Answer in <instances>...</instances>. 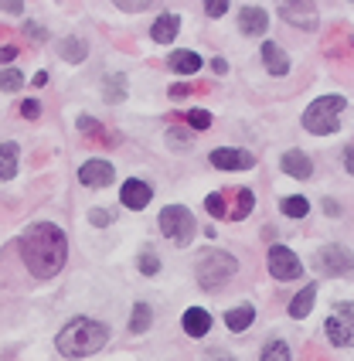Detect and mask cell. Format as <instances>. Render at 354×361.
Returning a JSON list of instances; mask_svg holds the SVG:
<instances>
[{"label":"cell","mask_w":354,"mask_h":361,"mask_svg":"<svg viewBox=\"0 0 354 361\" xmlns=\"http://www.w3.org/2000/svg\"><path fill=\"white\" fill-rule=\"evenodd\" d=\"M65 256H68L65 232L51 221H38L20 235V259L38 280H51L65 266Z\"/></svg>","instance_id":"6da1fadb"},{"label":"cell","mask_w":354,"mask_h":361,"mask_svg":"<svg viewBox=\"0 0 354 361\" xmlns=\"http://www.w3.org/2000/svg\"><path fill=\"white\" fill-rule=\"evenodd\" d=\"M106 341H109L106 324L92 321V317H75L61 327V334L55 338V348L65 358H85V355H96Z\"/></svg>","instance_id":"7a4b0ae2"},{"label":"cell","mask_w":354,"mask_h":361,"mask_svg":"<svg viewBox=\"0 0 354 361\" xmlns=\"http://www.w3.org/2000/svg\"><path fill=\"white\" fill-rule=\"evenodd\" d=\"M236 269H238L236 256H228V252H221V249H208V252H201V259H197V283H201V290L215 293V290H221L225 283L236 276Z\"/></svg>","instance_id":"3957f363"},{"label":"cell","mask_w":354,"mask_h":361,"mask_svg":"<svg viewBox=\"0 0 354 361\" xmlns=\"http://www.w3.org/2000/svg\"><path fill=\"white\" fill-rule=\"evenodd\" d=\"M348 102L344 96H320L307 106V113H303V126L317 133V137H327V133H337V123H341V109H344Z\"/></svg>","instance_id":"277c9868"},{"label":"cell","mask_w":354,"mask_h":361,"mask_svg":"<svg viewBox=\"0 0 354 361\" xmlns=\"http://www.w3.org/2000/svg\"><path fill=\"white\" fill-rule=\"evenodd\" d=\"M160 232L174 242V245H188V242L195 239L197 221L184 204H167V208L160 212Z\"/></svg>","instance_id":"5b68a950"},{"label":"cell","mask_w":354,"mask_h":361,"mask_svg":"<svg viewBox=\"0 0 354 361\" xmlns=\"http://www.w3.org/2000/svg\"><path fill=\"white\" fill-rule=\"evenodd\" d=\"M324 331H327V341L334 348H354V300L337 303L327 324H324Z\"/></svg>","instance_id":"8992f818"},{"label":"cell","mask_w":354,"mask_h":361,"mask_svg":"<svg viewBox=\"0 0 354 361\" xmlns=\"http://www.w3.org/2000/svg\"><path fill=\"white\" fill-rule=\"evenodd\" d=\"M269 273H273L276 280L290 283V280H296V276L303 273V262H300V256H296L293 249H286V245H273V249H269Z\"/></svg>","instance_id":"52a82bcc"},{"label":"cell","mask_w":354,"mask_h":361,"mask_svg":"<svg viewBox=\"0 0 354 361\" xmlns=\"http://www.w3.org/2000/svg\"><path fill=\"white\" fill-rule=\"evenodd\" d=\"M317 266H320L324 273H331V276H348L354 269V256L344 245H324V249L317 252Z\"/></svg>","instance_id":"ba28073f"},{"label":"cell","mask_w":354,"mask_h":361,"mask_svg":"<svg viewBox=\"0 0 354 361\" xmlns=\"http://www.w3.org/2000/svg\"><path fill=\"white\" fill-rule=\"evenodd\" d=\"M279 14L290 20L293 27H303V31H314L317 27L314 0H279Z\"/></svg>","instance_id":"9c48e42d"},{"label":"cell","mask_w":354,"mask_h":361,"mask_svg":"<svg viewBox=\"0 0 354 361\" xmlns=\"http://www.w3.org/2000/svg\"><path fill=\"white\" fill-rule=\"evenodd\" d=\"M212 164L218 171H252L256 167V157L249 150H236V147H218L212 150Z\"/></svg>","instance_id":"30bf717a"},{"label":"cell","mask_w":354,"mask_h":361,"mask_svg":"<svg viewBox=\"0 0 354 361\" xmlns=\"http://www.w3.org/2000/svg\"><path fill=\"white\" fill-rule=\"evenodd\" d=\"M113 178H116V171H113V164L109 161H85L79 167V180L85 184V188H109L113 184Z\"/></svg>","instance_id":"8fae6325"},{"label":"cell","mask_w":354,"mask_h":361,"mask_svg":"<svg viewBox=\"0 0 354 361\" xmlns=\"http://www.w3.org/2000/svg\"><path fill=\"white\" fill-rule=\"evenodd\" d=\"M150 198H154V188H150L147 180H140V178L123 180V188H119V201H123L126 208H133V212L147 208V204H150Z\"/></svg>","instance_id":"7c38bea8"},{"label":"cell","mask_w":354,"mask_h":361,"mask_svg":"<svg viewBox=\"0 0 354 361\" xmlns=\"http://www.w3.org/2000/svg\"><path fill=\"white\" fill-rule=\"evenodd\" d=\"M279 167H283V174L300 178V180H307L314 174V164H310V157H307L303 150H286V154L279 157Z\"/></svg>","instance_id":"4fadbf2b"},{"label":"cell","mask_w":354,"mask_h":361,"mask_svg":"<svg viewBox=\"0 0 354 361\" xmlns=\"http://www.w3.org/2000/svg\"><path fill=\"white\" fill-rule=\"evenodd\" d=\"M238 27H242V35H266V27H269V14H266L262 7H242V14H238Z\"/></svg>","instance_id":"5bb4252c"},{"label":"cell","mask_w":354,"mask_h":361,"mask_svg":"<svg viewBox=\"0 0 354 361\" xmlns=\"http://www.w3.org/2000/svg\"><path fill=\"white\" fill-rule=\"evenodd\" d=\"M184 334H191V338H205L208 334V327H212V314L208 310H201V307H191V310H184Z\"/></svg>","instance_id":"9a60e30c"},{"label":"cell","mask_w":354,"mask_h":361,"mask_svg":"<svg viewBox=\"0 0 354 361\" xmlns=\"http://www.w3.org/2000/svg\"><path fill=\"white\" fill-rule=\"evenodd\" d=\"M262 61H266V72H269V75H286V72H290L286 51H283L279 44H273V41L262 44Z\"/></svg>","instance_id":"2e32d148"},{"label":"cell","mask_w":354,"mask_h":361,"mask_svg":"<svg viewBox=\"0 0 354 361\" xmlns=\"http://www.w3.org/2000/svg\"><path fill=\"white\" fill-rule=\"evenodd\" d=\"M177 31H181V18L177 14H160L154 20V27H150V38L157 41V44H171L177 38Z\"/></svg>","instance_id":"e0dca14e"},{"label":"cell","mask_w":354,"mask_h":361,"mask_svg":"<svg viewBox=\"0 0 354 361\" xmlns=\"http://www.w3.org/2000/svg\"><path fill=\"white\" fill-rule=\"evenodd\" d=\"M314 303H317V286L310 283V286H303V290L296 293L293 300H290V317H293V321H303V317H310Z\"/></svg>","instance_id":"ac0fdd59"},{"label":"cell","mask_w":354,"mask_h":361,"mask_svg":"<svg viewBox=\"0 0 354 361\" xmlns=\"http://www.w3.org/2000/svg\"><path fill=\"white\" fill-rule=\"evenodd\" d=\"M252 321H256L252 303H242V307H236V310H228V314H225V324H228V331H232V334H242Z\"/></svg>","instance_id":"d6986e66"},{"label":"cell","mask_w":354,"mask_h":361,"mask_svg":"<svg viewBox=\"0 0 354 361\" xmlns=\"http://www.w3.org/2000/svg\"><path fill=\"white\" fill-rule=\"evenodd\" d=\"M18 143H0V180H11L18 174Z\"/></svg>","instance_id":"ffe728a7"},{"label":"cell","mask_w":354,"mask_h":361,"mask_svg":"<svg viewBox=\"0 0 354 361\" xmlns=\"http://www.w3.org/2000/svg\"><path fill=\"white\" fill-rule=\"evenodd\" d=\"M171 68L181 72V75H195L197 68H201V55L197 51H174L171 55Z\"/></svg>","instance_id":"44dd1931"},{"label":"cell","mask_w":354,"mask_h":361,"mask_svg":"<svg viewBox=\"0 0 354 361\" xmlns=\"http://www.w3.org/2000/svg\"><path fill=\"white\" fill-rule=\"evenodd\" d=\"M252 204H256V195H252L249 188H238V195H236V212H232V219H236V221L249 219V215H252Z\"/></svg>","instance_id":"7402d4cb"},{"label":"cell","mask_w":354,"mask_h":361,"mask_svg":"<svg viewBox=\"0 0 354 361\" xmlns=\"http://www.w3.org/2000/svg\"><path fill=\"white\" fill-rule=\"evenodd\" d=\"M85 41L82 38H65V44H61V59L72 61V65H79V61H85Z\"/></svg>","instance_id":"603a6c76"},{"label":"cell","mask_w":354,"mask_h":361,"mask_svg":"<svg viewBox=\"0 0 354 361\" xmlns=\"http://www.w3.org/2000/svg\"><path fill=\"white\" fill-rule=\"evenodd\" d=\"M283 215H290V219H307V215H310V201L303 198V195L283 198Z\"/></svg>","instance_id":"cb8c5ba5"},{"label":"cell","mask_w":354,"mask_h":361,"mask_svg":"<svg viewBox=\"0 0 354 361\" xmlns=\"http://www.w3.org/2000/svg\"><path fill=\"white\" fill-rule=\"evenodd\" d=\"M150 321H154V310H150L147 303H137V307H133V317H130V331H133V334H143V331L150 327Z\"/></svg>","instance_id":"d4e9b609"},{"label":"cell","mask_w":354,"mask_h":361,"mask_svg":"<svg viewBox=\"0 0 354 361\" xmlns=\"http://www.w3.org/2000/svg\"><path fill=\"white\" fill-rule=\"evenodd\" d=\"M126 99V79L123 75H106V102Z\"/></svg>","instance_id":"484cf974"},{"label":"cell","mask_w":354,"mask_h":361,"mask_svg":"<svg viewBox=\"0 0 354 361\" xmlns=\"http://www.w3.org/2000/svg\"><path fill=\"white\" fill-rule=\"evenodd\" d=\"M259 361H290V348H286V341H279V338H276V341H269Z\"/></svg>","instance_id":"4316f807"},{"label":"cell","mask_w":354,"mask_h":361,"mask_svg":"<svg viewBox=\"0 0 354 361\" xmlns=\"http://www.w3.org/2000/svg\"><path fill=\"white\" fill-rule=\"evenodd\" d=\"M20 85H24V75L18 68H0V89L4 92H18Z\"/></svg>","instance_id":"83f0119b"},{"label":"cell","mask_w":354,"mask_h":361,"mask_svg":"<svg viewBox=\"0 0 354 361\" xmlns=\"http://www.w3.org/2000/svg\"><path fill=\"white\" fill-rule=\"evenodd\" d=\"M140 273H143V276H157L160 273L157 252H143V256H140Z\"/></svg>","instance_id":"f1b7e54d"},{"label":"cell","mask_w":354,"mask_h":361,"mask_svg":"<svg viewBox=\"0 0 354 361\" xmlns=\"http://www.w3.org/2000/svg\"><path fill=\"white\" fill-rule=\"evenodd\" d=\"M188 123H191L195 130H208V126H212V113H208V109H191V113H188Z\"/></svg>","instance_id":"f546056e"},{"label":"cell","mask_w":354,"mask_h":361,"mask_svg":"<svg viewBox=\"0 0 354 361\" xmlns=\"http://www.w3.org/2000/svg\"><path fill=\"white\" fill-rule=\"evenodd\" d=\"M205 208H208V212H212L215 219H228V215H225V198H221V195H208Z\"/></svg>","instance_id":"4dcf8cb0"},{"label":"cell","mask_w":354,"mask_h":361,"mask_svg":"<svg viewBox=\"0 0 354 361\" xmlns=\"http://www.w3.org/2000/svg\"><path fill=\"white\" fill-rule=\"evenodd\" d=\"M20 116H24V120H38L41 116V102L38 99H24L20 102Z\"/></svg>","instance_id":"1f68e13d"},{"label":"cell","mask_w":354,"mask_h":361,"mask_svg":"<svg viewBox=\"0 0 354 361\" xmlns=\"http://www.w3.org/2000/svg\"><path fill=\"white\" fill-rule=\"evenodd\" d=\"M205 11H208V18H221L228 11V0H205Z\"/></svg>","instance_id":"d6a6232c"},{"label":"cell","mask_w":354,"mask_h":361,"mask_svg":"<svg viewBox=\"0 0 354 361\" xmlns=\"http://www.w3.org/2000/svg\"><path fill=\"white\" fill-rule=\"evenodd\" d=\"M79 130H85V133H102V123L92 120V116H79Z\"/></svg>","instance_id":"836d02e7"},{"label":"cell","mask_w":354,"mask_h":361,"mask_svg":"<svg viewBox=\"0 0 354 361\" xmlns=\"http://www.w3.org/2000/svg\"><path fill=\"white\" fill-rule=\"evenodd\" d=\"M89 221H92V225H102V228H106V225H109V221H113V215H109V212H106V208H96V212H92V215H89Z\"/></svg>","instance_id":"e575fe53"},{"label":"cell","mask_w":354,"mask_h":361,"mask_svg":"<svg viewBox=\"0 0 354 361\" xmlns=\"http://www.w3.org/2000/svg\"><path fill=\"white\" fill-rule=\"evenodd\" d=\"M14 59H18V48L14 44H0V65H11Z\"/></svg>","instance_id":"d590c367"},{"label":"cell","mask_w":354,"mask_h":361,"mask_svg":"<svg viewBox=\"0 0 354 361\" xmlns=\"http://www.w3.org/2000/svg\"><path fill=\"white\" fill-rule=\"evenodd\" d=\"M116 4L123 7V11H143V7H147L150 0H116Z\"/></svg>","instance_id":"8d00e7d4"},{"label":"cell","mask_w":354,"mask_h":361,"mask_svg":"<svg viewBox=\"0 0 354 361\" xmlns=\"http://www.w3.org/2000/svg\"><path fill=\"white\" fill-rule=\"evenodd\" d=\"M28 38L44 41V38H48V35H44V27H35V24H28Z\"/></svg>","instance_id":"74e56055"},{"label":"cell","mask_w":354,"mask_h":361,"mask_svg":"<svg viewBox=\"0 0 354 361\" xmlns=\"http://www.w3.org/2000/svg\"><path fill=\"white\" fill-rule=\"evenodd\" d=\"M181 96H188V85H184V82L171 85V99H181Z\"/></svg>","instance_id":"f35d334b"},{"label":"cell","mask_w":354,"mask_h":361,"mask_svg":"<svg viewBox=\"0 0 354 361\" xmlns=\"http://www.w3.org/2000/svg\"><path fill=\"white\" fill-rule=\"evenodd\" d=\"M344 167H348V171L354 174V143L348 147V150H344Z\"/></svg>","instance_id":"ab89813d"},{"label":"cell","mask_w":354,"mask_h":361,"mask_svg":"<svg viewBox=\"0 0 354 361\" xmlns=\"http://www.w3.org/2000/svg\"><path fill=\"white\" fill-rule=\"evenodd\" d=\"M324 212H327V215H334V219L341 215V208H337V201H334V198H327V201H324Z\"/></svg>","instance_id":"60d3db41"},{"label":"cell","mask_w":354,"mask_h":361,"mask_svg":"<svg viewBox=\"0 0 354 361\" xmlns=\"http://www.w3.org/2000/svg\"><path fill=\"white\" fill-rule=\"evenodd\" d=\"M212 68H215L218 75H225V68H228V65H225V61H221V59H215V61H212Z\"/></svg>","instance_id":"b9f144b4"},{"label":"cell","mask_w":354,"mask_h":361,"mask_svg":"<svg viewBox=\"0 0 354 361\" xmlns=\"http://www.w3.org/2000/svg\"><path fill=\"white\" fill-rule=\"evenodd\" d=\"M31 82H35V85H44V82H48V72H38V75H35Z\"/></svg>","instance_id":"7bdbcfd3"},{"label":"cell","mask_w":354,"mask_h":361,"mask_svg":"<svg viewBox=\"0 0 354 361\" xmlns=\"http://www.w3.org/2000/svg\"><path fill=\"white\" fill-rule=\"evenodd\" d=\"M208 361H236V358H228V355H212Z\"/></svg>","instance_id":"ee69618b"}]
</instances>
